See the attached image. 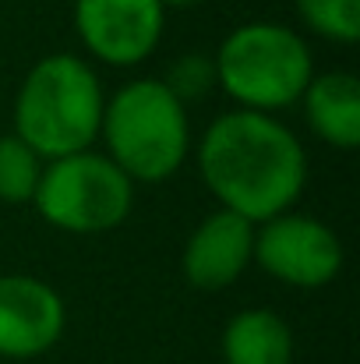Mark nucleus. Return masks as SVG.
Instances as JSON below:
<instances>
[{"mask_svg": "<svg viewBox=\"0 0 360 364\" xmlns=\"http://www.w3.org/2000/svg\"><path fill=\"white\" fill-rule=\"evenodd\" d=\"M202 184L247 223H265L297 205L307 188V152L290 124L272 114L227 110L195 145Z\"/></svg>", "mask_w": 360, "mask_h": 364, "instance_id": "f257e3e1", "label": "nucleus"}, {"mask_svg": "<svg viewBox=\"0 0 360 364\" xmlns=\"http://www.w3.org/2000/svg\"><path fill=\"white\" fill-rule=\"evenodd\" d=\"M107 89L89 57L46 53L14 92V134L43 159L96 149Z\"/></svg>", "mask_w": 360, "mask_h": 364, "instance_id": "f03ea898", "label": "nucleus"}, {"mask_svg": "<svg viewBox=\"0 0 360 364\" xmlns=\"http://www.w3.org/2000/svg\"><path fill=\"white\" fill-rule=\"evenodd\" d=\"M99 152L138 184H163L187 163L195 138L187 107L163 85V78L124 82L107 96L99 124Z\"/></svg>", "mask_w": 360, "mask_h": 364, "instance_id": "7ed1b4c3", "label": "nucleus"}, {"mask_svg": "<svg viewBox=\"0 0 360 364\" xmlns=\"http://www.w3.org/2000/svg\"><path fill=\"white\" fill-rule=\"evenodd\" d=\"M216 89H223L237 110L283 114L300 103L315 78V53L307 39L283 21H244L227 32L212 53Z\"/></svg>", "mask_w": 360, "mask_h": 364, "instance_id": "20e7f679", "label": "nucleus"}, {"mask_svg": "<svg viewBox=\"0 0 360 364\" xmlns=\"http://www.w3.org/2000/svg\"><path fill=\"white\" fill-rule=\"evenodd\" d=\"M32 205L53 230L96 237L127 223L134 209V184L99 149H85L43 163Z\"/></svg>", "mask_w": 360, "mask_h": 364, "instance_id": "39448f33", "label": "nucleus"}, {"mask_svg": "<svg viewBox=\"0 0 360 364\" xmlns=\"http://www.w3.org/2000/svg\"><path fill=\"white\" fill-rule=\"evenodd\" d=\"M343 262L339 234L318 216L286 209L254 227V265L293 290L329 287L343 272Z\"/></svg>", "mask_w": 360, "mask_h": 364, "instance_id": "423d86ee", "label": "nucleus"}, {"mask_svg": "<svg viewBox=\"0 0 360 364\" xmlns=\"http://www.w3.org/2000/svg\"><path fill=\"white\" fill-rule=\"evenodd\" d=\"M166 28V7L159 0H75V32L96 64L138 68L145 64Z\"/></svg>", "mask_w": 360, "mask_h": 364, "instance_id": "0eeeda50", "label": "nucleus"}, {"mask_svg": "<svg viewBox=\"0 0 360 364\" xmlns=\"http://www.w3.org/2000/svg\"><path fill=\"white\" fill-rule=\"evenodd\" d=\"M67 329V304L53 283L28 272L0 276V361L50 354Z\"/></svg>", "mask_w": 360, "mask_h": 364, "instance_id": "6e6552de", "label": "nucleus"}, {"mask_svg": "<svg viewBox=\"0 0 360 364\" xmlns=\"http://www.w3.org/2000/svg\"><path fill=\"white\" fill-rule=\"evenodd\" d=\"M254 265V223L230 209H212L184 241L180 276L202 294L234 287Z\"/></svg>", "mask_w": 360, "mask_h": 364, "instance_id": "1a4fd4ad", "label": "nucleus"}, {"mask_svg": "<svg viewBox=\"0 0 360 364\" xmlns=\"http://www.w3.org/2000/svg\"><path fill=\"white\" fill-rule=\"evenodd\" d=\"M300 107L311 134L329 149L354 152L360 145V78L354 71H315Z\"/></svg>", "mask_w": 360, "mask_h": 364, "instance_id": "9d476101", "label": "nucleus"}, {"mask_svg": "<svg viewBox=\"0 0 360 364\" xmlns=\"http://www.w3.org/2000/svg\"><path fill=\"white\" fill-rule=\"evenodd\" d=\"M223 364H293V329L272 308L237 311L219 340Z\"/></svg>", "mask_w": 360, "mask_h": 364, "instance_id": "9b49d317", "label": "nucleus"}, {"mask_svg": "<svg viewBox=\"0 0 360 364\" xmlns=\"http://www.w3.org/2000/svg\"><path fill=\"white\" fill-rule=\"evenodd\" d=\"M43 156L28 149L14 131L0 134V202L4 205H32L39 177H43Z\"/></svg>", "mask_w": 360, "mask_h": 364, "instance_id": "f8f14e48", "label": "nucleus"}, {"mask_svg": "<svg viewBox=\"0 0 360 364\" xmlns=\"http://www.w3.org/2000/svg\"><path fill=\"white\" fill-rule=\"evenodd\" d=\"M300 25L336 46L360 43V0H293Z\"/></svg>", "mask_w": 360, "mask_h": 364, "instance_id": "ddd939ff", "label": "nucleus"}, {"mask_svg": "<svg viewBox=\"0 0 360 364\" xmlns=\"http://www.w3.org/2000/svg\"><path fill=\"white\" fill-rule=\"evenodd\" d=\"M163 85L184 103H202L205 96L216 92V64H212V53H180L166 75H163Z\"/></svg>", "mask_w": 360, "mask_h": 364, "instance_id": "4468645a", "label": "nucleus"}, {"mask_svg": "<svg viewBox=\"0 0 360 364\" xmlns=\"http://www.w3.org/2000/svg\"><path fill=\"white\" fill-rule=\"evenodd\" d=\"M159 4H163V7H166V14H170V11H187V7H198L202 0H159Z\"/></svg>", "mask_w": 360, "mask_h": 364, "instance_id": "2eb2a0df", "label": "nucleus"}, {"mask_svg": "<svg viewBox=\"0 0 360 364\" xmlns=\"http://www.w3.org/2000/svg\"><path fill=\"white\" fill-rule=\"evenodd\" d=\"M0 364H4V361H0Z\"/></svg>", "mask_w": 360, "mask_h": 364, "instance_id": "dca6fc26", "label": "nucleus"}]
</instances>
